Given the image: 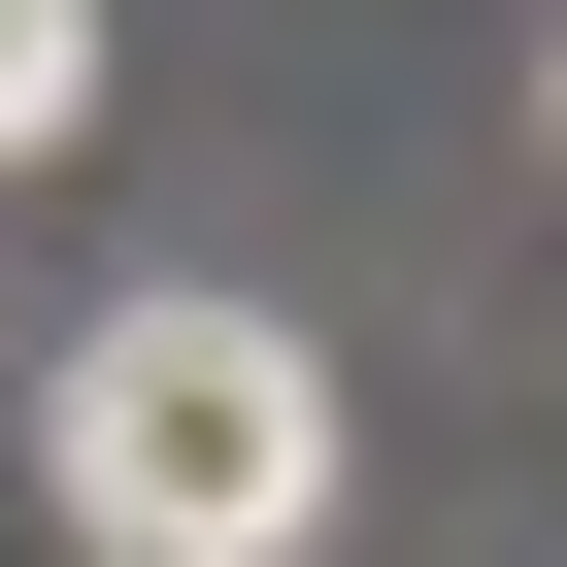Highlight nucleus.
Returning <instances> with one entry per match:
<instances>
[{
    "mask_svg": "<svg viewBox=\"0 0 567 567\" xmlns=\"http://www.w3.org/2000/svg\"><path fill=\"white\" fill-rule=\"evenodd\" d=\"M34 467H68L101 567H301L334 534V368H301V301H101Z\"/></svg>",
    "mask_w": 567,
    "mask_h": 567,
    "instance_id": "obj_1",
    "label": "nucleus"
},
{
    "mask_svg": "<svg viewBox=\"0 0 567 567\" xmlns=\"http://www.w3.org/2000/svg\"><path fill=\"white\" fill-rule=\"evenodd\" d=\"M68 101H101V0H0V167H34Z\"/></svg>",
    "mask_w": 567,
    "mask_h": 567,
    "instance_id": "obj_2",
    "label": "nucleus"
}]
</instances>
